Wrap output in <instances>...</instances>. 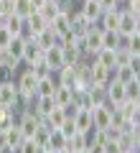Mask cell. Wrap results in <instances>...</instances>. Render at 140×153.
I'll list each match as a JSON object with an SVG mask.
<instances>
[{
  "mask_svg": "<svg viewBox=\"0 0 140 153\" xmlns=\"http://www.w3.org/2000/svg\"><path fill=\"white\" fill-rule=\"evenodd\" d=\"M79 153H89V151H87V148H84V151H79Z\"/></svg>",
  "mask_w": 140,
  "mask_h": 153,
  "instance_id": "obj_36",
  "label": "cell"
},
{
  "mask_svg": "<svg viewBox=\"0 0 140 153\" xmlns=\"http://www.w3.org/2000/svg\"><path fill=\"white\" fill-rule=\"evenodd\" d=\"M43 3H46V0H31V5H33V10H38V8H41Z\"/></svg>",
  "mask_w": 140,
  "mask_h": 153,
  "instance_id": "obj_33",
  "label": "cell"
},
{
  "mask_svg": "<svg viewBox=\"0 0 140 153\" xmlns=\"http://www.w3.org/2000/svg\"><path fill=\"white\" fill-rule=\"evenodd\" d=\"M13 3V13L21 18H28L33 13V5H31V0H10Z\"/></svg>",
  "mask_w": 140,
  "mask_h": 153,
  "instance_id": "obj_24",
  "label": "cell"
},
{
  "mask_svg": "<svg viewBox=\"0 0 140 153\" xmlns=\"http://www.w3.org/2000/svg\"><path fill=\"white\" fill-rule=\"evenodd\" d=\"M41 120L46 123V125H49L51 130H54V128H61V123L66 120V115H64V107H59V105H56V107L51 110V112H46V115H43Z\"/></svg>",
  "mask_w": 140,
  "mask_h": 153,
  "instance_id": "obj_17",
  "label": "cell"
},
{
  "mask_svg": "<svg viewBox=\"0 0 140 153\" xmlns=\"http://www.w3.org/2000/svg\"><path fill=\"white\" fill-rule=\"evenodd\" d=\"M87 151H89V153H104L102 146H94V143H89V148H87Z\"/></svg>",
  "mask_w": 140,
  "mask_h": 153,
  "instance_id": "obj_32",
  "label": "cell"
},
{
  "mask_svg": "<svg viewBox=\"0 0 140 153\" xmlns=\"http://www.w3.org/2000/svg\"><path fill=\"white\" fill-rule=\"evenodd\" d=\"M125 100H140V79H130L125 84Z\"/></svg>",
  "mask_w": 140,
  "mask_h": 153,
  "instance_id": "obj_26",
  "label": "cell"
},
{
  "mask_svg": "<svg viewBox=\"0 0 140 153\" xmlns=\"http://www.w3.org/2000/svg\"><path fill=\"white\" fill-rule=\"evenodd\" d=\"M74 128L79 133H92L94 130V123H92V112L89 110H84V107H76V112H74Z\"/></svg>",
  "mask_w": 140,
  "mask_h": 153,
  "instance_id": "obj_8",
  "label": "cell"
},
{
  "mask_svg": "<svg viewBox=\"0 0 140 153\" xmlns=\"http://www.w3.org/2000/svg\"><path fill=\"white\" fill-rule=\"evenodd\" d=\"M56 3H61V0H56Z\"/></svg>",
  "mask_w": 140,
  "mask_h": 153,
  "instance_id": "obj_37",
  "label": "cell"
},
{
  "mask_svg": "<svg viewBox=\"0 0 140 153\" xmlns=\"http://www.w3.org/2000/svg\"><path fill=\"white\" fill-rule=\"evenodd\" d=\"M16 153H41V146H36L31 138H26V140L16 148Z\"/></svg>",
  "mask_w": 140,
  "mask_h": 153,
  "instance_id": "obj_28",
  "label": "cell"
},
{
  "mask_svg": "<svg viewBox=\"0 0 140 153\" xmlns=\"http://www.w3.org/2000/svg\"><path fill=\"white\" fill-rule=\"evenodd\" d=\"M122 46H125L127 51H133V54H140V31L125 36V38H122Z\"/></svg>",
  "mask_w": 140,
  "mask_h": 153,
  "instance_id": "obj_25",
  "label": "cell"
},
{
  "mask_svg": "<svg viewBox=\"0 0 140 153\" xmlns=\"http://www.w3.org/2000/svg\"><path fill=\"white\" fill-rule=\"evenodd\" d=\"M28 69L33 71V76H36V79H43V76H49V74H54V71H51L49 66L43 64V59H38L36 64H31V66H28Z\"/></svg>",
  "mask_w": 140,
  "mask_h": 153,
  "instance_id": "obj_27",
  "label": "cell"
},
{
  "mask_svg": "<svg viewBox=\"0 0 140 153\" xmlns=\"http://www.w3.org/2000/svg\"><path fill=\"white\" fill-rule=\"evenodd\" d=\"M120 3H125V0H120Z\"/></svg>",
  "mask_w": 140,
  "mask_h": 153,
  "instance_id": "obj_38",
  "label": "cell"
},
{
  "mask_svg": "<svg viewBox=\"0 0 140 153\" xmlns=\"http://www.w3.org/2000/svg\"><path fill=\"white\" fill-rule=\"evenodd\" d=\"M138 74H140V71L133 69L130 64H117V66L112 69V79H115V82H120V84H127L130 79H135Z\"/></svg>",
  "mask_w": 140,
  "mask_h": 153,
  "instance_id": "obj_10",
  "label": "cell"
},
{
  "mask_svg": "<svg viewBox=\"0 0 140 153\" xmlns=\"http://www.w3.org/2000/svg\"><path fill=\"white\" fill-rule=\"evenodd\" d=\"M23 140H26V138H23V133L18 130V125H10L8 130L0 133V143H3V146H8V148H13V151H16Z\"/></svg>",
  "mask_w": 140,
  "mask_h": 153,
  "instance_id": "obj_9",
  "label": "cell"
},
{
  "mask_svg": "<svg viewBox=\"0 0 140 153\" xmlns=\"http://www.w3.org/2000/svg\"><path fill=\"white\" fill-rule=\"evenodd\" d=\"M38 59H43V49L33 41V38H26V46H23V61H21V64L23 66H31V64H36Z\"/></svg>",
  "mask_w": 140,
  "mask_h": 153,
  "instance_id": "obj_6",
  "label": "cell"
},
{
  "mask_svg": "<svg viewBox=\"0 0 140 153\" xmlns=\"http://www.w3.org/2000/svg\"><path fill=\"white\" fill-rule=\"evenodd\" d=\"M0 107H8V110H18L21 107V94H18L16 79L0 82Z\"/></svg>",
  "mask_w": 140,
  "mask_h": 153,
  "instance_id": "obj_1",
  "label": "cell"
},
{
  "mask_svg": "<svg viewBox=\"0 0 140 153\" xmlns=\"http://www.w3.org/2000/svg\"><path fill=\"white\" fill-rule=\"evenodd\" d=\"M41 153H54V151H49V148H41Z\"/></svg>",
  "mask_w": 140,
  "mask_h": 153,
  "instance_id": "obj_35",
  "label": "cell"
},
{
  "mask_svg": "<svg viewBox=\"0 0 140 153\" xmlns=\"http://www.w3.org/2000/svg\"><path fill=\"white\" fill-rule=\"evenodd\" d=\"M23 23H26V18L16 16V13H10V16L3 18V26L10 31V36H21V33H23Z\"/></svg>",
  "mask_w": 140,
  "mask_h": 153,
  "instance_id": "obj_19",
  "label": "cell"
},
{
  "mask_svg": "<svg viewBox=\"0 0 140 153\" xmlns=\"http://www.w3.org/2000/svg\"><path fill=\"white\" fill-rule=\"evenodd\" d=\"M110 79H112V69L92 61V66H89V87H107Z\"/></svg>",
  "mask_w": 140,
  "mask_h": 153,
  "instance_id": "obj_3",
  "label": "cell"
},
{
  "mask_svg": "<svg viewBox=\"0 0 140 153\" xmlns=\"http://www.w3.org/2000/svg\"><path fill=\"white\" fill-rule=\"evenodd\" d=\"M56 76L54 74H49V76H43V79H38V84H36V94L38 97H51L54 94V89H56Z\"/></svg>",
  "mask_w": 140,
  "mask_h": 153,
  "instance_id": "obj_15",
  "label": "cell"
},
{
  "mask_svg": "<svg viewBox=\"0 0 140 153\" xmlns=\"http://www.w3.org/2000/svg\"><path fill=\"white\" fill-rule=\"evenodd\" d=\"M71 16H74V13H66V10H59V13H56V18H54V21H51L49 23V28H51V31H54L56 33V36H64V33H69V28H71Z\"/></svg>",
  "mask_w": 140,
  "mask_h": 153,
  "instance_id": "obj_7",
  "label": "cell"
},
{
  "mask_svg": "<svg viewBox=\"0 0 140 153\" xmlns=\"http://www.w3.org/2000/svg\"><path fill=\"white\" fill-rule=\"evenodd\" d=\"M59 10H61V3H56V0H46V3H43L36 13H38L46 23H51V21L56 18V13H59Z\"/></svg>",
  "mask_w": 140,
  "mask_h": 153,
  "instance_id": "obj_18",
  "label": "cell"
},
{
  "mask_svg": "<svg viewBox=\"0 0 140 153\" xmlns=\"http://www.w3.org/2000/svg\"><path fill=\"white\" fill-rule=\"evenodd\" d=\"M117 49H99L97 54L92 56V61H97V64L107 66V69H115L117 66V54H115Z\"/></svg>",
  "mask_w": 140,
  "mask_h": 153,
  "instance_id": "obj_12",
  "label": "cell"
},
{
  "mask_svg": "<svg viewBox=\"0 0 140 153\" xmlns=\"http://www.w3.org/2000/svg\"><path fill=\"white\" fill-rule=\"evenodd\" d=\"M54 102L59 105V107H66V105H71L74 102V89L71 87H64V84H56V89H54Z\"/></svg>",
  "mask_w": 140,
  "mask_h": 153,
  "instance_id": "obj_13",
  "label": "cell"
},
{
  "mask_svg": "<svg viewBox=\"0 0 140 153\" xmlns=\"http://www.w3.org/2000/svg\"><path fill=\"white\" fill-rule=\"evenodd\" d=\"M66 140H69V138H66L64 133L59 130V128H54V130L49 133L46 148H49V151H54V153H59V151H64V148H69V146H66Z\"/></svg>",
  "mask_w": 140,
  "mask_h": 153,
  "instance_id": "obj_11",
  "label": "cell"
},
{
  "mask_svg": "<svg viewBox=\"0 0 140 153\" xmlns=\"http://www.w3.org/2000/svg\"><path fill=\"white\" fill-rule=\"evenodd\" d=\"M33 41H36L41 49H49V46H54V44H59V36H56L54 31H51L49 26L43 28V31H38L36 36H33Z\"/></svg>",
  "mask_w": 140,
  "mask_h": 153,
  "instance_id": "obj_16",
  "label": "cell"
},
{
  "mask_svg": "<svg viewBox=\"0 0 140 153\" xmlns=\"http://www.w3.org/2000/svg\"><path fill=\"white\" fill-rule=\"evenodd\" d=\"M135 31H140V16L125 10V5H122V10H120V21H117V33L125 38V36H130V33H135Z\"/></svg>",
  "mask_w": 140,
  "mask_h": 153,
  "instance_id": "obj_2",
  "label": "cell"
},
{
  "mask_svg": "<svg viewBox=\"0 0 140 153\" xmlns=\"http://www.w3.org/2000/svg\"><path fill=\"white\" fill-rule=\"evenodd\" d=\"M102 13L104 10H102V5H99L97 0H81L79 3V16L84 18V21H89V23H97Z\"/></svg>",
  "mask_w": 140,
  "mask_h": 153,
  "instance_id": "obj_4",
  "label": "cell"
},
{
  "mask_svg": "<svg viewBox=\"0 0 140 153\" xmlns=\"http://www.w3.org/2000/svg\"><path fill=\"white\" fill-rule=\"evenodd\" d=\"M43 64L49 66L51 71L61 69L64 66V56H61V44H54L49 49H43Z\"/></svg>",
  "mask_w": 140,
  "mask_h": 153,
  "instance_id": "obj_5",
  "label": "cell"
},
{
  "mask_svg": "<svg viewBox=\"0 0 140 153\" xmlns=\"http://www.w3.org/2000/svg\"><path fill=\"white\" fill-rule=\"evenodd\" d=\"M89 26H92V23H89V21H84V18L79 16V10H76L74 16H71V28H69V31L74 33L76 38H81V36H84L87 31H89Z\"/></svg>",
  "mask_w": 140,
  "mask_h": 153,
  "instance_id": "obj_21",
  "label": "cell"
},
{
  "mask_svg": "<svg viewBox=\"0 0 140 153\" xmlns=\"http://www.w3.org/2000/svg\"><path fill=\"white\" fill-rule=\"evenodd\" d=\"M122 46V36L117 31H102V49H120Z\"/></svg>",
  "mask_w": 140,
  "mask_h": 153,
  "instance_id": "obj_22",
  "label": "cell"
},
{
  "mask_svg": "<svg viewBox=\"0 0 140 153\" xmlns=\"http://www.w3.org/2000/svg\"><path fill=\"white\" fill-rule=\"evenodd\" d=\"M99 5H102V10H112V8L120 5V0H97Z\"/></svg>",
  "mask_w": 140,
  "mask_h": 153,
  "instance_id": "obj_31",
  "label": "cell"
},
{
  "mask_svg": "<svg viewBox=\"0 0 140 153\" xmlns=\"http://www.w3.org/2000/svg\"><path fill=\"white\" fill-rule=\"evenodd\" d=\"M13 41V36H10V31H8L3 23H0V51H5L8 49V44Z\"/></svg>",
  "mask_w": 140,
  "mask_h": 153,
  "instance_id": "obj_29",
  "label": "cell"
},
{
  "mask_svg": "<svg viewBox=\"0 0 140 153\" xmlns=\"http://www.w3.org/2000/svg\"><path fill=\"white\" fill-rule=\"evenodd\" d=\"M66 146H69L71 153H79V151H84V148H89V133H79L76 130L74 135H69Z\"/></svg>",
  "mask_w": 140,
  "mask_h": 153,
  "instance_id": "obj_14",
  "label": "cell"
},
{
  "mask_svg": "<svg viewBox=\"0 0 140 153\" xmlns=\"http://www.w3.org/2000/svg\"><path fill=\"white\" fill-rule=\"evenodd\" d=\"M18 110H21V107H18ZM18 110L0 107V133H3V130H8L10 125H16V115H18Z\"/></svg>",
  "mask_w": 140,
  "mask_h": 153,
  "instance_id": "obj_23",
  "label": "cell"
},
{
  "mask_svg": "<svg viewBox=\"0 0 140 153\" xmlns=\"http://www.w3.org/2000/svg\"><path fill=\"white\" fill-rule=\"evenodd\" d=\"M0 153H16V151H13V148H8V146H3V143H0Z\"/></svg>",
  "mask_w": 140,
  "mask_h": 153,
  "instance_id": "obj_34",
  "label": "cell"
},
{
  "mask_svg": "<svg viewBox=\"0 0 140 153\" xmlns=\"http://www.w3.org/2000/svg\"><path fill=\"white\" fill-rule=\"evenodd\" d=\"M54 76H56V82L64 84V87H74V82H76V74H74L71 66H61V69H56Z\"/></svg>",
  "mask_w": 140,
  "mask_h": 153,
  "instance_id": "obj_20",
  "label": "cell"
},
{
  "mask_svg": "<svg viewBox=\"0 0 140 153\" xmlns=\"http://www.w3.org/2000/svg\"><path fill=\"white\" fill-rule=\"evenodd\" d=\"M102 151H104V153H122L115 140H104V143H102Z\"/></svg>",
  "mask_w": 140,
  "mask_h": 153,
  "instance_id": "obj_30",
  "label": "cell"
}]
</instances>
